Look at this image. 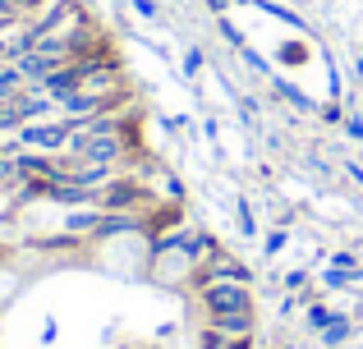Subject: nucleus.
<instances>
[{"label":"nucleus","instance_id":"nucleus-20","mask_svg":"<svg viewBox=\"0 0 363 349\" xmlns=\"http://www.w3.org/2000/svg\"><path fill=\"white\" fill-rule=\"evenodd\" d=\"M230 349H253V336H240V341H230Z\"/></svg>","mask_w":363,"mask_h":349},{"label":"nucleus","instance_id":"nucleus-9","mask_svg":"<svg viewBox=\"0 0 363 349\" xmlns=\"http://www.w3.org/2000/svg\"><path fill=\"white\" fill-rule=\"evenodd\" d=\"M207 322H216L230 341H240V336H253V313H221V317H207Z\"/></svg>","mask_w":363,"mask_h":349},{"label":"nucleus","instance_id":"nucleus-12","mask_svg":"<svg viewBox=\"0 0 363 349\" xmlns=\"http://www.w3.org/2000/svg\"><path fill=\"white\" fill-rule=\"evenodd\" d=\"M23 129V115H18L14 101H0V134H18Z\"/></svg>","mask_w":363,"mask_h":349},{"label":"nucleus","instance_id":"nucleus-7","mask_svg":"<svg viewBox=\"0 0 363 349\" xmlns=\"http://www.w3.org/2000/svg\"><path fill=\"white\" fill-rule=\"evenodd\" d=\"M79 83H83L79 60H69V64H60L55 74H46V79H42V92H46V97H55V101H65L69 92H79Z\"/></svg>","mask_w":363,"mask_h":349},{"label":"nucleus","instance_id":"nucleus-17","mask_svg":"<svg viewBox=\"0 0 363 349\" xmlns=\"http://www.w3.org/2000/svg\"><path fill=\"white\" fill-rule=\"evenodd\" d=\"M133 9H138L143 18H157V5H152V0H133Z\"/></svg>","mask_w":363,"mask_h":349},{"label":"nucleus","instance_id":"nucleus-2","mask_svg":"<svg viewBox=\"0 0 363 349\" xmlns=\"http://www.w3.org/2000/svg\"><path fill=\"white\" fill-rule=\"evenodd\" d=\"M198 299H203L207 317H221V313H253V290H248L244 280H216V285L198 290Z\"/></svg>","mask_w":363,"mask_h":349},{"label":"nucleus","instance_id":"nucleus-18","mask_svg":"<svg viewBox=\"0 0 363 349\" xmlns=\"http://www.w3.org/2000/svg\"><path fill=\"white\" fill-rule=\"evenodd\" d=\"M345 129H350V134H354L359 143H363V120H359V115H354V120H345Z\"/></svg>","mask_w":363,"mask_h":349},{"label":"nucleus","instance_id":"nucleus-13","mask_svg":"<svg viewBox=\"0 0 363 349\" xmlns=\"http://www.w3.org/2000/svg\"><path fill=\"white\" fill-rule=\"evenodd\" d=\"M336 322V313H331L327 304H318V308H308V326H318V331H327V326Z\"/></svg>","mask_w":363,"mask_h":349},{"label":"nucleus","instance_id":"nucleus-19","mask_svg":"<svg viewBox=\"0 0 363 349\" xmlns=\"http://www.w3.org/2000/svg\"><path fill=\"white\" fill-rule=\"evenodd\" d=\"M14 60V42H0V64H9Z\"/></svg>","mask_w":363,"mask_h":349},{"label":"nucleus","instance_id":"nucleus-11","mask_svg":"<svg viewBox=\"0 0 363 349\" xmlns=\"http://www.w3.org/2000/svg\"><path fill=\"white\" fill-rule=\"evenodd\" d=\"M198 349H230V336H225L216 322H207L203 331H198Z\"/></svg>","mask_w":363,"mask_h":349},{"label":"nucleus","instance_id":"nucleus-22","mask_svg":"<svg viewBox=\"0 0 363 349\" xmlns=\"http://www.w3.org/2000/svg\"><path fill=\"white\" fill-rule=\"evenodd\" d=\"M281 349H290V345H281Z\"/></svg>","mask_w":363,"mask_h":349},{"label":"nucleus","instance_id":"nucleus-3","mask_svg":"<svg viewBox=\"0 0 363 349\" xmlns=\"http://www.w3.org/2000/svg\"><path fill=\"white\" fill-rule=\"evenodd\" d=\"M92 207H101V212H138V207H157V198H152L138 179H124L120 175V179H111L106 188H97Z\"/></svg>","mask_w":363,"mask_h":349},{"label":"nucleus","instance_id":"nucleus-15","mask_svg":"<svg viewBox=\"0 0 363 349\" xmlns=\"http://www.w3.org/2000/svg\"><path fill=\"white\" fill-rule=\"evenodd\" d=\"M285 239H290V234H281V230L267 234V253H281V248H285Z\"/></svg>","mask_w":363,"mask_h":349},{"label":"nucleus","instance_id":"nucleus-16","mask_svg":"<svg viewBox=\"0 0 363 349\" xmlns=\"http://www.w3.org/2000/svg\"><path fill=\"white\" fill-rule=\"evenodd\" d=\"M203 69V51H189V60H184V74H198Z\"/></svg>","mask_w":363,"mask_h":349},{"label":"nucleus","instance_id":"nucleus-21","mask_svg":"<svg viewBox=\"0 0 363 349\" xmlns=\"http://www.w3.org/2000/svg\"><path fill=\"white\" fill-rule=\"evenodd\" d=\"M5 28H9V18H5V9H0V33H5Z\"/></svg>","mask_w":363,"mask_h":349},{"label":"nucleus","instance_id":"nucleus-1","mask_svg":"<svg viewBox=\"0 0 363 349\" xmlns=\"http://www.w3.org/2000/svg\"><path fill=\"white\" fill-rule=\"evenodd\" d=\"M129 134V129H124ZM124 134H101V138H88L74 129L69 134V147L65 152L69 156H83V161H101V166H120L124 156H129V143H124Z\"/></svg>","mask_w":363,"mask_h":349},{"label":"nucleus","instance_id":"nucleus-5","mask_svg":"<svg viewBox=\"0 0 363 349\" xmlns=\"http://www.w3.org/2000/svg\"><path fill=\"white\" fill-rule=\"evenodd\" d=\"M14 106H18V115H23V125H33V120H51V110L60 106V101L46 97L42 83H28V88L14 97Z\"/></svg>","mask_w":363,"mask_h":349},{"label":"nucleus","instance_id":"nucleus-14","mask_svg":"<svg viewBox=\"0 0 363 349\" xmlns=\"http://www.w3.org/2000/svg\"><path fill=\"white\" fill-rule=\"evenodd\" d=\"M345 336H350V322H345V317H336V322H331L327 331H322V341H327V345H340Z\"/></svg>","mask_w":363,"mask_h":349},{"label":"nucleus","instance_id":"nucleus-8","mask_svg":"<svg viewBox=\"0 0 363 349\" xmlns=\"http://www.w3.org/2000/svg\"><path fill=\"white\" fill-rule=\"evenodd\" d=\"M28 184V175H23V166H18V152L9 147V152H0V188H23Z\"/></svg>","mask_w":363,"mask_h":349},{"label":"nucleus","instance_id":"nucleus-4","mask_svg":"<svg viewBox=\"0 0 363 349\" xmlns=\"http://www.w3.org/2000/svg\"><path fill=\"white\" fill-rule=\"evenodd\" d=\"M69 134H74V120H33V125L18 129V147H28V152H60V147H69Z\"/></svg>","mask_w":363,"mask_h":349},{"label":"nucleus","instance_id":"nucleus-6","mask_svg":"<svg viewBox=\"0 0 363 349\" xmlns=\"http://www.w3.org/2000/svg\"><path fill=\"white\" fill-rule=\"evenodd\" d=\"M101 207H69V216H65V234L69 239H97L101 230Z\"/></svg>","mask_w":363,"mask_h":349},{"label":"nucleus","instance_id":"nucleus-10","mask_svg":"<svg viewBox=\"0 0 363 349\" xmlns=\"http://www.w3.org/2000/svg\"><path fill=\"white\" fill-rule=\"evenodd\" d=\"M23 88H28L23 69H18L14 60H9V64H0V101H14V97H18Z\"/></svg>","mask_w":363,"mask_h":349}]
</instances>
